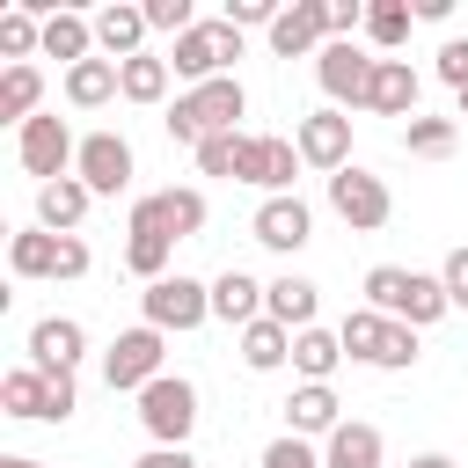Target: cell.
<instances>
[{
    "label": "cell",
    "mask_w": 468,
    "mask_h": 468,
    "mask_svg": "<svg viewBox=\"0 0 468 468\" xmlns=\"http://www.w3.org/2000/svg\"><path fill=\"white\" fill-rule=\"evenodd\" d=\"M139 424H146L154 446H190V431H197V388L183 373H161L154 388H139Z\"/></svg>",
    "instance_id": "6"
},
{
    "label": "cell",
    "mask_w": 468,
    "mask_h": 468,
    "mask_svg": "<svg viewBox=\"0 0 468 468\" xmlns=\"http://www.w3.org/2000/svg\"><path fill=\"white\" fill-rule=\"evenodd\" d=\"M161 358H168V336L139 322V329H124V336H117L110 351H102V380H110L117 395H139V388H154V380L168 373Z\"/></svg>",
    "instance_id": "9"
},
{
    "label": "cell",
    "mask_w": 468,
    "mask_h": 468,
    "mask_svg": "<svg viewBox=\"0 0 468 468\" xmlns=\"http://www.w3.org/2000/svg\"><path fill=\"white\" fill-rule=\"evenodd\" d=\"M88 205H95V190H88L80 176H58V183L37 190V227H44V234H80Z\"/></svg>",
    "instance_id": "19"
},
{
    "label": "cell",
    "mask_w": 468,
    "mask_h": 468,
    "mask_svg": "<svg viewBox=\"0 0 468 468\" xmlns=\"http://www.w3.org/2000/svg\"><path fill=\"white\" fill-rule=\"evenodd\" d=\"M44 58H66V66H80V58H95V15H73V7H51V15H44Z\"/></svg>",
    "instance_id": "23"
},
{
    "label": "cell",
    "mask_w": 468,
    "mask_h": 468,
    "mask_svg": "<svg viewBox=\"0 0 468 468\" xmlns=\"http://www.w3.org/2000/svg\"><path fill=\"white\" fill-rule=\"evenodd\" d=\"M37 102H44V73H37V66H7V73H0V117L22 132V124L37 117Z\"/></svg>",
    "instance_id": "30"
},
{
    "label": "cell",
    "mask_w": 468,
    "mask_h": 468,
    "mask_svg": "<svg viewBox=\"0 0 468 468\" xmlns=\"http://www.w3.org/2000/svg\"><path fill=\"white\" fill-rule=\"evenodd\" d=\"M212 322H227V329L263 322V285H256L249 271H219V278H212Z\"/></svg>",
    "instance_id": "22"
},
{
    "label": "cell",
    "mask_w": 468,
    "mask_h": 468,
    "mask_svg": "<svg viewBox=\"0 0 468 468\" xmlns=\"http://www.w3.org/2000/svg\"><path fill=\"white\" fill-rule=\"evenodd\" d=\"M241 139H249V132H219V139H205V146H197V176H234V168H241Z\"/></svg>",
    "instance_id": "37"
},
{
    "label": "cell",
    "mask_w": 468,
    "mask_h": 468,
    "mask_svg": "<svg viewBox=\"0 0 468 468\" xmlns=\"http://www.w3.org/2000/svg\"><path fill=\"white\" fill-rule=\"evenodd\" d=\"M373 66L380 58H366L358 44H322V58H314V80H322V95H329V110H366V88H373Z\"/></svg>",
    "instance_id": "11"
},
{
    "label": "cell",
    "mask_w": 468,
    "mask_h": 468,
    "mask_svg": "<svg viewBox=\"0 0 468 468\" xmlns=\"http://www.w3.org/2000/svg\"><path fill=\"white\" fill-rule=\"evenodd\" d=\"M380 336H388V314H373V307H351V314L336 322V344H344V358H358V366L380 358Z\"/></svg>",
    "instance_id": "32"
},
{
    "label": "cell",
    "mask_w": 468,
    "mask_h": 468,
    "mask_svg": "<svg viewBox=\"0 0 468 468\" xmlns=\"http://www.w3.org/2000/svg\"><path fill=\"white\" fill-rule=\"evenodd\" d=\"M168 256H176V241H168L161 227H146V219H124V271H139V278L154 285V278H168Z\"/></svg>",
    "instance_id": "26"
},
{
    "label": "cell",
    "mask_w": 468,
    "mask_h": 468,
    "mask_svg": "<svg viewBox=\"0 0 468 468\" xmlns=\"http://www.w3.org/2000/svg\"><path fill=\"white\" fill-rule=\"evenodd\" d=\"M241 110H249V88H241V80L227 73V80H205V88H183V95L168 102V117H161V124H168V139H176V146H190V154H197L205 139H219V132H234V117H241Z\"/></svg>",
    "instance_id": "1"
},
{
    "label": "cell",
    "mask_w": 468,
    "mask_h": 468,
    "mask_svg": "<svg viewBox=\"0 0 468 468\" xmlns=\"http://www.w3.org/2000/svg\"><path fill=\"white\" fill-rule=\"evenodd\" d=\"M249 234H256L263 249L292 256V249H307V241H314V212H307V197H300V190H292V197H263V205H256V219H249Z\"/></svg>",
    "instance_id": "14"
},
{
    "label": "cell",
    "mask_w": 468,
    "mask_h": 468,
    "mask_svg": "<svg viewBox=\"0 0 468 468\" xmlns=\"http://www.w3.org/2000/svg\"><path fill=\"white\" fill-rule=\"evenodd\" d=\"M139 314H146V329H197V322H212V285H197V278H183V271H168V278H154L146 292H139Z\"/></svg>",
    "instance_id": "8"
},
{
    "label": "cell",
    "mask_w": 468,
    "mask_h": 468,
    "mask_svg": "<svg viewBox=\"0 0 468 468\" xmlns=\"http://www.w3.org/2000/svg\"><path fill=\"white\" fill-rule=\"evenodd\" d=\"M314 307H322V285H314V278H300V271H285V278H271V285H263V314H271V322H285L292 336H300V329H314Z\"/></svg>",
    "instance_id": "20"
},
{
    "label": "cell",
    "mask_w": 468,
    "mask_h": 468,
    "mask_svg": "<svg viewBox=\"0 0 468 468\" xmlns=\"http://www.w3.org/2000/svg\"><path fill=\"white\" fill-rule=\"evenodd\" d=\"M307 161H300V146L292 139H278V132H249L241 139V168H234V183H256L263 197H292V176H300Z\"/></svg>",
    "instance_id": "10"
},
{
    "label": "cell",
    "mask_w": 468,
    "mask_h": 468,
    "mask_svg": "<svg viewBox=\"0 0 468 468\" xmlns=\"http://www.w3.org/2000/svg\"><path fill=\"white\" fill-rule=\"evenodd\" d=\"M241 58V29L227 22V15H212V22H197V29H183L176 44H168V73L176 80H190V88H205V80H227V66Z\"/></svg>",
    "instance_id": "3"
},
{
    "label": "cell",
    "mask_w": 468,
    "mask_h": 468,
    "mask_svg": "<svg viewBox=\"0 0 468 468\" xmlns=\"http://www.w3.org/2000/svg\"><path fill=\"white\" fill-rule=\"evenodd\" d=\"M380 431L373 424H358V417H344L329 439H322V468H380Z\"/></svg>",
    "instance_id": "24"
},
{
    "label": "cell",
    "mask_w": 468,
    "mask_h": 468,
    "mask_svg": "<svg viewBox=\"0 0 468 468\" xmlns=\"http://www.w3.org/2000/svg\"><path fill=\"white\" fill-rule=\"evenodd\" d=\"M410 7H417V22H446L453 15V0H410Z\"/></svg>",
    "instance_id": "45"
},
{
    "label": "cell",
    "mask_w": 468,
    "mask_h": 468,
    "mask_svg": "<svg viewBox=\"0 0 468 468\" xmlns=\"http://www.w3.org/2000/svg\"><path fill=\"white\" fill-rule=\"evenodd\" d=\"M154 205H161V227H168L176 241H197V234H205V219H212L205 190H190V183H176V190H154Z\"/></svg>",
    "instance_id": "28"
},
{
    "label": "cell",
    "mask_w": 468,
    "mask_h": 468,
    "mask_svg": "<svg viewBox=\"0 0 468 468\" xmlns=\"http://www.w3.org/2000/svg\"><path fill=\"white\" fill-rule=\"evenodd\" d=\"M227 22L234 29H271L278 22V0H227Z\"/></svg>",
    "instance_id": "42"
},
{
    "label": "cell",
    "mask_w": 468,
    "mask_h": 468,
    "mask_svg": "<svg viewBox=\"0 0 468 468\" xmlns=\"http://www.w3.org/2000/svg\"><path fill=\"white\" fill-rule=\"evenodd\" d=\"M410 468H461V461H453V453H417Z\"/></svg>",
    "instance_id": "46"
},
{
    "label": "cell",
    "mask_w": 468,
    "mask_h": 468,
    "mask_svg": "<svg viewBox=\"0 0 468 468\" xmlns=\"http://www.w3.org/2000/svg\"><path fill=\"white\" fill-rule=\"evenodd\" d=\"M139 7H146V29H168V37L197 29V7L190 0H139Z\"/></svg>",
    "instance_id": "40"
},
{
    "label": "cell",
    "mask_w": 468,
    "mask_h": 468,
    "mask_svg": "<svg viewBox=\"0 0 468 468\" xmlns=\"http://www.w3.org/2000/svg\"><path fill=\"white\" fill-rule=\"evenodd\" d=\"M292 146H300L307 168L336 176V168H351V117H344V110H307V117L292 124Z\"/></svg>",
    "instance_id": "12"
},
{
    "label": "cell",
    "mask_w": 468,
    "mask_h": 468,
    "mask_svg": "<svg viewBox=\"0 0 468 468\" xmlns=\"http://www.w3.org/2000/svg\"><path fill=\"white\" fill-rule=\"evenodd\" d=\"M366 307L373 314H388V322H410V329H424V322H439L453 300H446V285H439V271H402V263H373L366 271Z\"/></svg>",
    "instance_id": "2"
},
{
    "label": "cell",
    "mask_w": 468,
    "mask_h": 468,
    "mask_svg": "<svg viewBox=\"0 0 468 468\" xmlns=\"http://www.w3.org/2000/svg\"><path fill=\"white\" fill-rule=\"evenodd\" d=\"M132 468H197V453H190V446H146Z\"/></svg>",
    "instance_id": "44"
},
{
    "label": "cell",
    "mask_w": 468,
    "mask_h": 468,
    "mask_svg": "<svg viewBox=\"0 0 468 468\" xmlns=\"http://www.w3.org/2000/svg\"><path fill=\"white\" fill-rule=\"evenodd\" d=\"M344 424V402H336V388H322V380H300L292 395H285V431L292 439H329Z\"/></svg>",
    "instance_id": "17"
},
{
    "label": "cell",
    "mask_w": 468,
    "mask_h": 468,
    "mask_svg": "<svg viewBox=\"0 0 468 468\" xmlns=\"http://www.w3.org/2000/svg\"><path fill=\"white\" fill-rule=\"evenodd\" d=\"M256 468H322V453H314V439H292V431H278L271 446H263V461Z\"/></svg>",
    "instance_id": "39"
},
{
    "label": "cell",
    "mask_w": 468,
    "mask_h": 468,
    "mask_svg": "<svg viewBox=\"0 0 468 468\" xmlns=\"http://www.w3.org/2000/svg\"><path fill=\"white\" fill-rule=\"evenodd\" d=\"M336 366H344L336 329H322V322H314V329H300V336H292V373H300V380H322V388H329V373H336Z\"/></svg>",
    "instance_id": "29"
},
{
    "label": "cell",
    "mask_w": 468,
    "mask_h": 468,
    "mask_svg": "<svg viewBox=\"0 0 468 468\" xmlns=\"http://www.w3.org/2000/svg\"><path fill=\"white\" fill-rule=\"evenodd\" d=\"M132 168H139V161H132V139H124V132H88V139H80L73 176H80L95 197H117V190L132 183Z\"/></svg>",
    "instance_id": "13"
},
{
    "label": "cell",
    "mask_w": 468,
    "mask_h": 468,
    "mask_svg": "<svg viewBox=\"0 0 468 468\" xmlns=\"http://www.w3.org/2000/svg\"><path fill=\"white\" fill-rule=\"evenodd\" d=\"M410 22H417L410 0H366V37H373L380 51H395V44L410 37Z\"/></svg>",
    "instance_id": "36"
},
{
    "label": "cell",
    "mask_w": 468,
    "mask_h": 468,
    "mask_svg": "<svg viewBox=\"0 0 468 468\" xmlns=\"http://www.w3.org/2000/svg\"><path fill=\"white\" fill-rule=\"evenodd\" d=\"M80 351H88V329H80L73 314H44V322L29 329V366H37V373H73Z\"/></svg>",
    "instance_id": "15"
},
{
    "label": "cell",
    "mask_w": 468,
    "mask_h": 468,
    "mask_svg": "<svg viewBox=\"0 0 468 468\" xmlns=\"http://www.w3.org/2000/svg\"><path fill=\"white\" fill-rule=\"evenodd\" d=\"M329 212H336L351 234H380V227L395 219V197H388V183H380L373 168H358V161H351V168H336V176H329Z\"/></svg>",
    "instance_id": "7"
},
{
    "label": "cell",
    "mask_w": 468,
    "mask_h": 468,
    "mask_svg": "<svg viewBox=\"0 0 468 468\" xmlns=\"http://www.w3.org/2000/svg\"><path fill=\"white\" fill-rule=\"evenodd\" d=\"M380 373H410L417 366V329L410 322H388V336H380V358H373Z\"/></svg>",
    "instance_id": "38"
},
{
    "label": "cell",
    "mask_w": 468,
    "mask_h": 468,
    "mask_svg": "<svg viewBox=\"0 0 468 468\" xmlns=\"http://www.w3.org/2000/svg\"><path fill=\"white\" fill-rule=\"evenodd\" d=\"M241 366H249V373H278V366H292V329L271 322V314L249 322V329H241Z\"/></svg>",
    "instance_id": "27"
},
{
    "label": "cell",
    "mask_w": 468,
    "mask_h": 468,
    "mask_svg": "<svg viewBox=\"0 0 468 468\" xmlns=\"http://www.w3.org/2000/svg\"><path fill=\"white\" fill-rule=\"evenodd\" d=\"M0 51H7L15 66H29V51H44V15H37V7H7V15H0Z\"/></svg>",
    "instance_id": "34"
},
{
    "label": "cell",
    "mask_w": 468,
    "mask_h": 468,
    "mask_svg": "<svg viewBox=\"0 0 468 468\" xmlns=\"http://www.w3.org/2000/svg\"><path fill=\"white\" fill-rule=\"evenodd\" d=\"M271 37V51L278 58H322V44H329V29H322V0H292V7H278V22L263 29Z\"/></svg>",
    "instance_id": "16"
},
{
    "label": "cell",
    "mask_w": 468,
    "mask_h": 468,
    "mask_svg": "<svg viewBox=\"0 0 468 468\" xmlns=\"http://www.w3.org/2000/svg\"><path fill=\"white\" fill-rule=\"evenodd\" d=\"M88 241L80 234H44V227H22L7 234V271L15 278H88Z\"/></svg>",
    "instance_id": "4"
},
{
    "label": "cell",
    "mask_w": 468,
    "mask_h": 468,
    "mask_svg": "<svg viewBox=\"0 0 468 468\" xmlns=\"http://www.w3.org/2000/svg\"><path fill=\"white\" fill-rule=\"evenodd\" d=\"M0 468H44V461H29V453H7V461H0Z\"/></svg>",
    "instance_id": "47"
},
{
    "label": "cell",
    "mask_w": 468,
    "mask_h": 468,
    "mask_svg": "<svg viewBox=\"0 0 468 468\" xmlns=\"http://www.w3.org/2000/svg\"><path fill=\"white\" fill-rule=\"evenodd\" d=\"M453 139H461V124H453V117H410V124H402V146H410L417 161H446V154H453Z\"/></svg>",
    "instance_id": "35"
},
{
    "label": "cell",
    "mask_w": 468,
    "mask_h": 468,
    "mask_svg": "<svg viewBox=\"0 0 468 468\" xmlns=\"http://www.w3.org/2000/svg\"><path fill=\"white\" fill-rule=\"evenodd\" d=\"M461 117H468V95H461Z\"/></svg>",
    "instance_id": "48"
},
{
    "label": "cell",
    "mask_w": 468,
    "mask_h": 468,
    "mask_svg": "<svg viewBox=\"0 0 468 468\" xmlns=\"http://www.w3.org/2000/svg\"><path fill=\"white\" fill-rule=\"evenodd\" d=\"M117 80H124V102H161L168 95V58L161 51H139V58L117 66Z\"/></svg>",
    "instance_id": "33"
},
{
    "label": "cell",
    "mask_w": 468,
    "mask_h": 468,
    "mask_svg": "<svg viewBox=\"0 0 468 468\" xmlns=\"http://www.w3.org/2000/svg\"><path fill=\"white\" fill-rule=\"evenodd\" d=\"M15 161H22V176H37V190H44V183L73 176V161H80V139L66 132V117L37 110V117L15 132Z\"/></svg>",
    "instance_id": "5"
},
{
    "label": "cell",
    "mask_w": 468,
    "mask_h": 468,
    "mask_svg": "<svg viewBox=\"0 0 468 468\" xmlns=\"http://www.w3.org/2000/svg\"><path fill=\"white\" fill-rule=\"evenodd\" d=\"M0 402H7V417H51V380L37 373V366H15L7 380H0Z\"/></svg>",
    "instance_id": "31"
},
{
    "label": "cell",
    "mask_w": 468,
    "mask_h": 468,
    "mask_svg": "<svg viewBox=\"0 0 468 468\" xmlns=\"http://www.w3.org/2000/svg\"><path fill=\"white\" fill-rule=\"evenodd\" d=\"M110 95H124L117 58H80V66H66V102H73V110H102Z\"/></svg>",
    "instance_id": "25"
},
{
    "label": "cell",
    "mask_w": 468,
    "mask_h": 468,
    "mask_svg": "<svg viewBox=\"0 0 468 468\" xmlns=\"http://www.w3.org/2000/svg\"><path fill=\"white\" fill-rule=\"evenodd\" d=\"M439 285H446V300H453V307H468V249H446Z\"/></svg>",
    "instance_id": "43"
},
{
    "label": "cell",
    "mask_w": 468,
    "mask_h": 468,
    "mask_svg": "<svg viewBox=\"0 0 468 468\" xmlns=\"http://www.w3.org/2000/svg\"><path fill=\"white\" fill-rule=\"evenodd\" d=\"M146 37H154V29H146V7H132V0H110V7L95 15V51H102V58H117V66H124V58H139V51H146Z\"/></svg>",
    "instance_id": "18"
},
{
    "label": "cell",
    "mask_w": 468,
    "mask_h": 468,
    "mask_svg": "<svg viewBox=\"0 0 468 468\" xmlns=\"http://www.w3.org/2000/svg\"><path fill=\"white\" fill-rule=\"evenodd\" d=\"M439 80H446L453 95H468V37H446V44H439Z\"/></svg>",
    "instance_id": "41"
},
{
    "label": "cell",
    "mask_w": 468,
    "mask_h": 468,
    "mask_svg": "<svg viewBox=\"0 0 468 468\" xmlns=\"http://www.w3.org/2000/svg\"><path fill=\"white\" fill-rule=\"evenodd\" d=\"M366 110H373V117H417V73H410V58H380V66H373Z\"/></svg>",
    "instance_id": "21"
}]
</instances>
